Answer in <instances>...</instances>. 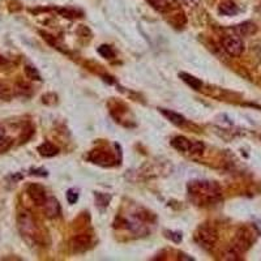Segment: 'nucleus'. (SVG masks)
Wrapping results in <instances>:
<instances>
[{"instance_id":"nucleus-13","label":"nucleus","mask_w":261,"mask_h":261,"mask_svg":"<svg viewBox=\"0 0 261 261\" xmlns=\"http://www.w3.org/2000/svg\"><path fill=\"white\" fill-rule=\"evenodd\" d=\"M160 111H161V114L163 115V117L167 118V119H169L171 123H174V124L183 125L185 123L184 117L181 115V114L175 113V111H170V110H166V109H160Z\"/></svg>"},{"instance_id":"nucleus-11","label":"nucleus","mask_w":261,"mask_h":261,"mask_svg":"<svg viewBox=\"0 0 261 261\" xmlns=\"http://www.w3.org/2000/svg\"><path fill=\"white\" fill-rule=\"evenodd\" d=\"M38 152H40V154L42 157H54L59 153V148L55 146L54 144H51V142L46 141V142H43V144H40L38 146Z\"/></svg>"},{"instance_id":"nucleus-14","label":"nucleus","mask_w":261,"mask_h":261,"mask_svg":"<svg viewBox=\"0 0 261 261\" xmlns=\"http://www.w3.org/2000/svg\"><path fill=\"white\" fill-rule=\"evenodd\" d=\"M179 77H181V80L184 81L185 84L189 85V86H191L192 89H195V90H200L201 86H202V82H201V80H199L197 77L192 76V75H189V73L181 72L179 73Z\"/></svg>"},{"instance_id":"nucleus-20","label":"nucleus","mask_w":261,"mask_h":261,"mask_svg":"<svg viewBox=\"0 0 261 261\" xmlns=\"http://www.w3.org/2000/svg\"><path fill=\"white\" fill-rule=\"evenodd\" d=\"M110 199L111 197L107 196V195H103V193L97 192L96 193V204L98 206H107L110 202Z\"/></svg>"},{"instance_id":"nucleus-2","label":"nucleus","mask_w":261,"mask_h":261,"mask_svg":"<svg viewBox=\"0 0 261 261\" xmlns=\"http://www.w3.org/2000/svg\"><path fill=\"white\" fill-rule=\"evenodd\" d=\"M17 223H19V230H20L21 235L25 239H30L34 241L38 235V229H37L36 221L28 210H22L17 216Z\"/></svg>"},{"instance_id":"nucleus-18","label":"nucleus","mask_w":261,"mask_h":261,"mask_svg":"<svg viewBox=\"0 0 261 261\" xmlns=\"http://www.w3.org/2000/svg\"><path fill=\"white\" fill-rule=\"evenodd\" d=\"M98 52H100V55H102V57L106 58V59H111V58L115 57L114 50L110 47V46H107V44H102V46H100V47H98Z\"/></svg>"},{"instance_id":"nucleus-26","label":"nucleus","mask_w":261,"mask_h":261,"mask_svg":"<svg viewBox=\"0 0 261 261\" xmlns=\"http://www.w3.org/2000/svg\"><path fill=\"white\" fill-rule=\"evenodd\" d=\"M0 136H4V128L0 125Z\"/></svg>"},{"instance_id":"nucleus-3","label":"nucleus","mask_w":261,"mask_h":261,"mask_svg":"<svg viewBox=\"0 0 261 261\" xmlns=\"http://www.w3.org/2000/svg\"><path fill=\"white\" fill-rule=\"evenodd\" d=\"M217 231L208 225L200 226V227L197 229L196 234H195V241H196L202 248L206 249L214 247V244L217 243Z\"/></svg>"},{"instance_id":"nucleus-23","label":"nucleus","mask_w":261,"mask_h":261,"mask_svg":"<svg viewBox=\"0 0 261 261\" xmlns=\"http://www.w3.org/2000/svg\"><path fill=\"white\" fill-rule=\"evenodd\" d=\"M166 238L167 239H171L175 243H179L181 241V233H175V231H166Z\"/></svg>"},{"instance_id":"nucleus-12","label":"nucleus","mask_w":261,"mask_h":261,"mask_svg":"<svg viewBox=\"0 0 261 261\" xmlns=\"http://www.w3.org/2000/svg\"><path fill=\"white\" fill-rule=\"evenodd\" d=\"M233 30L237 33L239 37L251 36V34L256 32V26H255V24H252V22H243V24L237 25Z\"/></svg>"},{"instance_id":"nucleus-10","label":"nucleus","mask_w":261,"mask_h":261,"mask_svg":"<svg viewBox=\"0 0 261 261\" xmlns=\"http://www.w3.org/2000/svg\"><path fill=\"white\" fill-rule=\"evenodd\" d=\"M191 144H192V141L188 140V139H185V137H183V136L174 137L173 140H171V145H173L174 148L177 149V150H179V152L189 153Z\"/></svg>"},{"instance_id":"nucleus-8","label":"nucleus","mask_w":261,"mask_h":261,"mask_svg":"<svg viewBox=\"0 0 261 261\" xmlns=\"http://www.w3.org/2000/svg\"><path fill=\"white\" fill-rule=\"evenodd\" d=\"M92 243V238L89 234H79L76 237L73 238L72 245L75 251H84L88 248V245Z\"/></svg>"},{"instance_id":"nucleus-6","label":"nucleus","mask_w":261,"mask_h":261,"mask_svg":"<svg viewBox=\"0 0 261 261\" xmlns=\"http://www.w3.org/2000/svg\"><path fill=\"white\" fill-rule=\"evenodd\" d=\"M89 160L102 166H111L115 163V158L109 152H102V150H94L90 153Z\"/></svg>"},{"instance_id":"nucleus-19","label":"nucleus","mask_w":261,"mask_h":261,"mask_svg":"<svg viewBox=\"0 0 261 261\" xmlns=\"http://www.w3.org/2000/svg\"><path fill=\"white\" fill-rule=\"evenodd\" d=\"M13 144V140L11 137L7 136H0V154L1 153H5L8 150Z\"/></svg>"},{"instance_id":"nucleus-22","label":"nucleus","mask_w":261,"mask_h":261,"mask_svg":"<svg viewBox=\"0 0 261 261\" xmlns=\"http://www.w3.org/2000/svg\"><path fill=\"white\" fill-rule=\"evenodd\" d=\"M202 150H204V144L202 142H200V141H192L189 153H201Z\"/></svg>"},{"instance_id":"nucleus-21","label":"nucleus","mask_w":261,"mask_h":261,"mask_svg":"<svg viewBox=\"0 0 261 261\" xmlns=\"http://www.w3.org/2000/svg\"><path fill=\"white\" fill-rule=\"evenodd\" d=\"M77 200H79V192H77V189H68V191H67V201H68V204H76Z\"/></svg>"},{"instance_id":"nucleus-9","label":"nucleus","mask_w":261,"mask_h":261,"mask_svg":"<svg viewBox=\"0 0 261 261\" xmlns=\"http://www.w3.org/2000/svg\"><path fill=\"white\" fill-rule=\"evenodd\" d=\"M218 12L221 15H225V16H234V15H237L239 12V8H238V5L234 1L227 0V1H223V3L220 4Z\"/></svg>"},{"instance_id":"nucleus-7","label":"nucleus","mask_w":261,"mask_h":261,"mask_svg":"<svg viewBox=\"0 0 261 261\" xmlns=\"http://www.w3.org/2000/svg\"><path fill=\"white\" fill-rule=\"evenodd\" d=\"M43 212L47 218H57L60 214V204L55 197H47L43 204Z\"/></svg>"},{"instance_id":"nucleus-4","label":"nucleus","mask_w":261,"mask_h":261,"mask_svg":"<svg viewBox=\"0 0 261 261\" xmlns=\"http://www.w3.org/2000/svg\"><path fill=\"white\" fill-rule=\"evenodd\" d=\"M225 51L231 57H239L244 51V43L239 36H227L222 40Z\"/></svg>"},{"instance_id":"nucleus-15","label":"nucleus","mask_w":261,"mask_h":261,"mask_svg":"<svg viewBox=\"0 0 261 261\" xmlns=\"http://www.w3.org/2000/svg\"><path fill=\"white\" fill-rule=\"evenodd\" d=\"M13 98V89L9 85L0 82V100H11Z\"/></svg>"},{"instance_id":"nucleus-17","label":"nucleus","mask_w":261,"mask_h":261,"mask_svg":"<svg viewBox=\"0 0 261 261\" xmlns=\"http://www.w3.org/2000/svg\"><path fill=\"white\" fill-rule=\"evenodd\" d=\"M25 75H26V77L30 79V80H36V81L42 80V79H40V72L37 71V68L32 67V65H26V67H25Z\"/></svg>"},{"instance_id":"nucleus-16","label":"nucleus","mask_w":261,"mask_h":261,"mask_svg":"<svg viewBox=\"0 0 261 261\" xmlns=\"http://www.w3.org/2000/svg\"><path fill=\"white\" fill-rule=\"evenodd\" d=\"M149 3L160 12H163L166 9L170 8V1L169 0H148Z\"/></svg>"},{"instance_id":"nucleus-1","label":"nucleus","mask_w":261,"mask_h":261,"mask_svg":"<svg viewBox=\"0 0 261 261\" xmlns=\"http://www.w3.org/2000/svg\"><path fill=\"white\" fill-rule=\"evenodd\" d=\"M189 199L196 205H210L221 200V189L217 183L208 181H193L188 183Z\"/></svg>"},{"instance_id":"nucleus-5","label":"nucleus","mask_w":261,"mask_h":261,"mask_svg":"<svg viewBox=\"0 0 261 261\" xmlns=\"http://www.w3.org/2000/svg\"><path fill=\"white\" fill-rule=\"evenodd\" d=\"M26 193H28L30 200H32L37 206H43V204L46 202V200H47L46 191H44L43 187L40 184H36V183H32V184L28 185Z\"/></svg>"},{"instance_id":"nucleus-25","label":"nucleus","mask_w":261,"mask_h":261,"mask_svg":"<svg viewBox=\"0 0 261 261\" xmlns=\"http://www.w3.org/2000/svg\"><path fill=\"white\" fill-rule=\"evenodd\" d=\"M5 63H7V59H5L4 57H1V55H0V65L5 64Z\"/></svg>"},{"instance_id":"nucleus-24","label":"nucleus","mask_w":261,"mask_h":261,"mask_svg":"<svg viewBox=\"0 0 261 261\" xmlns=\"http://www.w3.org/2000/svg\"><path fill=\"white\" fill-rule=\"evenodd\" d=\"M30 174H32V175H38V177H46V175H47V171L43 169H32L30 170Z\"/></svg>"}]
</instances>
